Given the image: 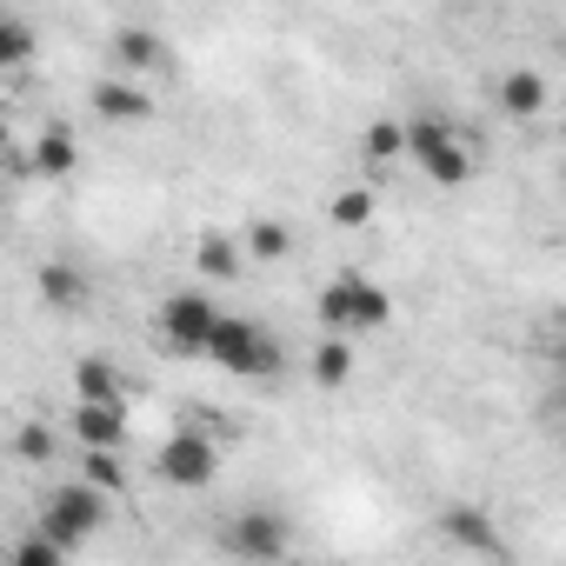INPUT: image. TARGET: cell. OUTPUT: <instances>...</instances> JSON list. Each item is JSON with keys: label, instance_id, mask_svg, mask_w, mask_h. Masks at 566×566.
Instances as JSON below:
<instances>
[{"label": "cell", "instance_id": "cell-18", "mask_svg": "<svg viewBox=\"0 0 566 566\" xmlns=\"http://www.w3.org/2000/svg\"><path fill=\"white\" fill-rule=\"evenodd\" d=\"M247 253H253V260H287V253H294L287 220H253V227H247Z\"/></svg>", "mask_w": 566, "mask_h": 566}, {"label": "cell", "instance_id": "cell-9", "mask_svg": "<svg viewBox=\"0 0 566 566\" xmlns=\"http://www.w3.org/2000/svg\"><path fill=\"white\" fill-rule=\"evenodd\" d=\"M81 167V140H74V127L67 120H48L41 134H34V174L41 180H67Z\"/></svg>", "mask_w": 566, "mask_h": 566}, {"label": "cell", "instance_id": "cell-23", "mask_svg": "<svg viewBox=\"0 0 566 566\" xmlns=\"http://www.w3.org/2000/svg\"><path fill=\"white\" fill-rule=\"evenodd\" d=\"M14 460L48 467V460H54V427H48V420H28V427L14 433Z\"/></svg>", "mask_w": 566, "mask_h": 566}, {"label": "cell", "instance_id": "cell-20", "mask_svg": "<svg viewBox=\"0 0 566 566\" xmlns=\"http://www.w3.org/2000/svg\"><path fill=\"white\" fill-rule=\"evenodd\" d=\"M374 207H380L374 187H340V193H334V227H347V233H354V227H374Z\"/></svg>", "mask_w": 566, "mask_h": 566}, {"label": "cell", "instance_id": "cell-22", "mask_svg": "<svg viewBox=\"0 0 566 566\" xmlns=\"http://www.w3.org/2000/svg\"><path fill=\"white\" fill-rule=\"evenodd\" d=\"M28 54H34V28L21 14H8L0 21V67H28Z\"/></svg>", "mask_w": 566, "mask_h": 566}, {"label": "cell", "instance_id": "cell-19", "mask_svg": "<svg viewBox=\"0 0 566 566\" xmlns=\"http://www.w3.org/2000/svg\"><path fill=\"white\" fill-rule=\"evenodd\" d=\"M360 154L380 167V160H394V154H407V120H374L367 134H360Z\"/></svg>", "mask_w": 566, "mask_h": 566}, {"label": "cell", "instance_id": "cell-24", "mask_svg": "<svg viewBox=\"0 0 566 566\" xmlns=\"http://www.w3.org/2000/svg\"><path fill=\"white\" fill-rule=\"evenodd\" d=\"M81 473H87L94 486H107V493H120V486H127V473H120L114 447H81Z\"/></svg>", "mask_w": 566, "mask_h": 566}, {"label": "cell", "instance_id": "cell-3", "mask_svg": "<svg viewBox=\"0 0 566 566\" xmlns=\"http://www.w3.org/2000/svg\"><path fill=\"white\" fill-rule=\"evenodd\" d=\"M207 360L227 367V374H240V380H260V374H280V340L266 327L240 321V314H220V327L207 340Z\"/></svg>", "mask_w": 566, "mask_h": 566}, {"label": "cell", "instance_id": "cell-4", "mask_svg": "<svg viewBox=\"0 0 566 566\" xmlns=\"http://www.w3.org/2000/svg\"><path fill=\"white\" fill-rule=\"evenodd\" d=\"M407 154L420 160V174L433 180V187H460L467 174H473V154H467V140L440 120V114H420V120H407Z\"/></svg>", "mask_w": 566, "mask_h": 566}, {"label": "cell", "instance_id": "cell-7", "mask_svg": "<svg viewBox=\"0 0 566 566\" xmlns=\"http://www.w3.org/2000/svg\"><path fill=\"white\" fill-rule=\"evenodd\" d=\"M220 546L233 553V559H287L294 553V533H287V520L280 513H233L227 520V533H220Z\"/></svg>", "mask_w": 566, "mask_h": 566}, {"label": "cell", "instance_id": "cell-1", "mask_svg": "<svg viewBox=\"0 0 566 566\" xmlns=\"http://www.w3.org/2000/svg\"><path fill=\"white\" fill-rule=\"evenodd\" d=\"M107 500H114V493H107V486H94V480L81 473V480H67V486H54V493H48L41 526H48L67 553H81V546L107 526Z\"/></svg>", "mask_w": 566, "mask_h": 566}, {"label": "cell", "instance_id": "cell-17", "mask_svg": "<svg viewBox=\"0 0 566 566\" xmlns=\"http://www.w3.org/2000/svg\"><path fill=\"white\" fill-rule=\"evenodd\" d=\"M74 400H120V374H114L107 354H87L74 367Z\"/></svg>", "mask_w": 566, "mask_h": 566}, {"label": "cell", "instance_id": "cell-13", "mask_svg": "<svg viewBox=\"0 0 566 566\" xmlns=\"http://www.w3.org/2000/svg\"><path fill=\"white\" fill-rule=\"evenodd\" d=\"M41 294H48V307L74 314V307H87V273L67 266V260H48V266H41Z\"/></svg>", "mask_w": 566, "mask_h": 566}, {"label": "cell", "instance_id": "cell-6", "mask_svg": "<svg viewBox=\"0 0 566 566\" xmlns=\"http://www.w3.org/2000/svg\"><path fill=\"white\" fill-rule=\"evenodd\" d=\"M160 340L174 347V354H207V340H213V327H220V307L200 294V287H180V294H167L160 301Z\"/></svg>", "mask_w": 566, "mask_h": 566}, {"label": "cell", "instance_id": "cell-5", "mask_svg": "<svg viewBox=\"0 0 566 566\" xmlns=\"http://www.w3.org/2000/svg\"><path fill=\"white\" fill-rule=\"evenodd\" d=\"M154 473H160L167 486H180V493L213 486V473H220V447H213V433H200V427L167 433V440H160V453H154Z\"/></svg>", "mask_w": 566, "mask_h": 566}, {"label": "cell", "instance_id": "cell-8", "mask_svg": "<svg viewBox=\"0 0 566 566\" xmlns=\"http://www.w3.org/2000/svg\"><path fill=\"white\" fill-rule=\"evenodd\" d=\"M87 101H94V114H101L107 127H140V120H154V94H147L134 74H120V81H101Z\"/></svg>", "mask_w": 566, "mask_h": 566}, {"label": "cell", "instance_id": "cell-21", "mask_svg": "<svg viewBox=\"0 0 566 566\" xmlns=\"http://www.w3.org/2000/svg\"><path fill=\"white\" fill-rule=\"evenodd\" d=\"M61 559H67V546H61L48 526H41V533H28V539L8 553V566H61Z\"/></svg>", "mask_w": 566, "mask_h": 566}, {"label": "cell", "instance_id": "cell-14", "mask_svg": "<svg viewBox=\"0 0 566 566\" xmlns=\"http://www.w3.org/2000/svg\"><path fill=\"white\" fill-rule=\"evenodd\" d=\"M500 107H506L513 120H533V114L546 107V81H539L533 67H513V74H500Z\"/></svg>", "mask_w": 566, "mask_h": 566}, {"label": "cell", "instance_id": "cell-16", "mask_svg": "<svg viewBox=\"0 0 566 566\" xmlns=\"http://www.w3.org/2000/svg\"><path fill=\"white\" fill-rule=\"evenodd\" d=\"M347 380H354V347L347 334H327L314 347V387H347Z\"/></svg>", "mask_w": 566, "mask_h": 566}, {"label": "cell", "instance_id": "cell-11", "mask_svg": "<svg viewBox=\"0 0 566 566\" xmlns=\"http://www.w3.org/2000/svg\"><path fill=\"white\" fill-rule=\"evenodd\" d=\"M440 533H447L453 546H467V553H493V559H506V539H500L493 520L473 513V506H447V513H440Z\"/></svg>", "mask_w": 566, "mask_h": 566}, {"label": "cell", "instance_id": "cell-2", "mask_svg": "<svg viewBox=\"0 0 566 566\" xmlns=\"http://www.w3.org/2000/svg\"><path fill=\"white\" fill-rule=\"evenodd\" d=\"M387 314H394V301L367 273H340L321 287V327L327 334H374V327H387Z\"/></svg>", "mask_w": 566, "mask_h": 566}, {"label": "cell", "instance_id": "cell-12", "mask_svg": "<svg viewBox=\"0 0 566 566\" xmlns=\"http://www.w3.org/2000/svg\"><path fill=\"white\" fill-rule=\"evenodd\" d=\"M114 54H120L127 74H167V41L154 28H120L114 34Z\"/></svg>", "mask_w": 566, "mask_h": 566}, {"label": "cell", "instance_id": "cell-10", "mask_svg": "<svg viewBox=\"0 0 566 566\" xmlns=\"http://www.w3.org/2000/svg\"><path fill=\"white\" fill-rule=\"evenodd\" d=\"M127 407L120 400H74V440L81 447H120Z\"/></svg>", "mask_w": 566, "mask_h": 566}, {"label": "cell", "instance_id": "cell-15", "mask_svg": "<svg viewBox=\"0 0 566 566\" xmlns=\"http://www.w3.org/2000/svg\"><path fill=\"white\" fill-rule=\"evenodd\" d=\"M240 247H247V240H233V233H213V227H207V233L193 240V266H200L207 280H233V273H240Z\"/></svg>", "mask_w": 566, "mask_h": 566}, {"label": "cell", "instance_id": "cell-25", "mask_svg": "<svg viewBox=\"0 0 566 566\" xmlns=\"http://www.w3.org/2000/svg\"><path fill=\"white\" fill-rule=\"evenodd\" d=\"M559 367H566V354H559Z\"/></svg>", "mask_w": 566, "mask_h": 566}]
</instances>
